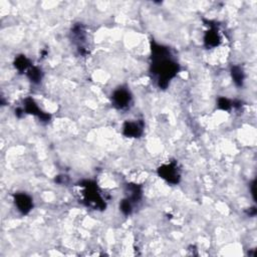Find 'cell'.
Masks as SVG:
<instances>
[{
    "instance_id": "1",
    "label": "cell",
    "mask_w": 257,
    "mask_h": 257,
    "mask_svg": "<svg viewBox=\"0 0 257 257\" xmlns=\"http://www.w3.org/2000/svg\"><path fill=\"white\" fill-rule=\"evenodd\" d=\"M179 70L180 65L174 58L171 49L152 39L150 72L158 87L166 89Z\"/></svg>"
},
{
    "instance_id": "2",
    "label": "cell",
    "mask_w": 257,
    "mask_h": 257,
    "mask_svg": "<svg viewBox=\"0 0 257 257\" xmlns=\"http://www.w3.org/2000/svg\"><path fill=\"white\" fill-rule=\"evenodd\" d=\"M78 186L81 188L82 202L86 207L93 210H104L106 207L105 200L103 199L101 192L94 181L85 180L79 182Z\"/></svg>"
},
{
    "instance_id": "3",
    "label": "cell",
    "mask_w": 257,
    "mask_h": 257,
    "mask_svg": "<svg viewBox=\"0 0 257 257\" xmlns=\"http://www.w3.org/2000/svg\"><path fill=\"white\" fill-rule=\"evenodd\" d=\"M158 175L167 183L177 185L181 180V171L177 162H170L158 168Z\"/></svg>"
},
{
    "instance_id": "4",
    "label": "cell",
    "mask_w": 257,
    "mask_h": 257,
    "mask_svg": "<svg viewBox=\"0 0 257 257\" xmlns=\"http://www.w3.org/2000/svg\"><path fill=\"white\" fill-rule=\"evenodd\" d=\"M112 105L119 110L128 109L133 103V95L126 87H118L111 94Z\"/></svg>"
},
{
    "instance_id": "5",
    "label": "cell",
    "mask_w": 257,
    "mask_h": 257,
    "mask_svg": "<svg viewBox=\"0 0 257 257\" xmlns=\"http://www.w3.org/2000/svg\"><path fill=\"white\" fill-rule=\"evenodd\" d=\"M22 109H23L24 113L35 115V116H37L39 118L40 121H42L44 123H47L51 119V115L49 113H47V112L42 111L38 107V105L34 101V99L31 98V97H27V98L24 99Z\"/></svg>"
},
{
    "instance_id": "6",
    "label": "cell",
    "mask_w": 257,
    "mask_h": 257,
    "mask_svg": "<svg viewBox=\"0 0 257 257\" xmlns=\"http://www.w3.org/2000/svg\"><path fill=\"white\" fill-rule=\"evenodd\" d=\"M14 204L22 215H27L33 208V200L26 193H16L13 196Z\"/></svg>"
},
{
    "instance_id": "7",
    "label": "cell",
    "mask_w": 257,
    "mask_h": 257,
    "mask_svg": "<svg viewBox=\"0 0 257 257\" xmlns=\"http://www.w3.org/2000/svg\"><path fill=\"white\" fill-rule=\"evenodd\" d=\"M144 121L139 120H126L122 125V134L126 138H140L144 133Z\"/></svg>"
},
{
    "instance_id": "8",
    "label": "cell",
    "mask_w": 257,
    "mask_h": 257,
    "mask_svg": "<svg viewBox=\"0 0 257 257\" xmlns=\"http://www.w3.org/2000/svg\"><path fill=\"white\" fill-rule=\"evenodd\" d=\"M207 25L210 28H209V30H207L205 32V35H204V45L207 48L217 47L220 44V42H221V37H220V34H219L218 27H217L216 23L212 24L211 21H208Z\"/></svg>"
},
{
    "instance_id": "9",
    "label": "cell",
    "mask_w": 257,
    "mask_h": 257,
    "mask_svg": "<svg viewBox=\"0 0 257 257\" xmlns=\"http://www.w3.org/2000/svg\"><path fill=\"white\" fill-rule=\"evenodd\" d=\"M71 34H72V39L73 41L77 44V49L79 53L82 55L87 53L86 48L84 47L85 44V39H86V33L83 25L81 23L75 24L72 29H71Z\"/></svg>"
},
{
    "instance_id": "10",
    "label": "cell",
    "mask_w": 257,
    "mask_h": 257,
    "mask_svg": "<svg viewBox=\"0 0 257 257\" xmlns=\"http://www.w3.org/2000/svg\"><path fill=\"white\" fill-rule=\"evenodd\" d=\"M125 199L136 205L143 198V187L139 184L128 183L125 185Z\"/></svg>"
},
{
    "instance_id": "11",
    "label": "cell",
    "mask_w": 257,
    "mask_h": 257,
    "mask_svg": "<svg viewBox=\"0 0 257 257\" xmlns=\"http://www.w3.org/2000/svg\"><path fill=\"white\" fill-rule=\"evenodd\" d=\"M231 77L233 79V82L237 86H242L245 79V73L244 70L239 65H233L231 67Z\"/></svg>"
},
{
    "instance_id": "12",
    "label": "cell",
    "mask_w": 257,
    "mask_h": 257,
    "mask_svg": "<svg viewBox=\"0 0 257 257\" xmlns=\"http://www.w3.org/2000/svg\"><path fill=\"white\" fill-rule=\"evenodd\" d=\"M14 66L20 73H22L31 67V63L25 55H18L14 60Z\"/></svg>"
},
{
    "instance_id": "13",
    "label": "cell",
    "mask_w": 257,
    "mask_h": 257,
    "mask_svg": "<svg viewBox=\"0 0 257 257\" xmlns=\"http://www.w3.org/2000/svg\"><path fill=\"white\" fill-rule=\"evenodd\" d=\"M27 77L29 78V80L33 83H39L43 77V72L42 70L37 67V66H32L27 70L26 72Z\"/></svg>"
},
{
    "instance_id": "14",
    "label": "cell",
    "mask_w": 257,
    "mask_h": 257,
    "mask_svg": "<svg viewBox=\"0 0 257 257\" xmlns=\"http://www.w3.org/2000/svg\"><path fill=\"white\" fill-rule=\"evenodd\" d=\"M119 210L121 211V213L124 215V216H130L132 213H133V210H134V205L128 201L126 200L125 198L122 199L119 203Z\"/></svg>"
},
{
    "instance_id": "15",
    "label": "cell",
    "mask_w": 257,
    "mask_h": 257,
    "mask_svg": "<svg viewBox=\"0 0 257 257\" xmlns=\"http://www.w3.org/2000/svg\"><path fill=\"white\" fill-rule=\"evenodd\" d=\"M217 106L221 110H230L232 108V101L226 97L220 96L217 100Z\"/></svg>"
},
{
    "instance_id": "16",
    "label": "cell",
    "mask_w": 257,
    "mask_h": 257,
    "mask_svg": "<svg viewBox=\"0 0 257 257\" xmlns=\"http://www.w3.org/2000/svg\"><path fill=\"white\" fill-rule=\"evenodd\" d=\"M256 184V181L255 180H253L252 181V183H251V186H250V189H251V195H252V197H253V199L254 200H256V198H255V185Z\"/></svg>"
},
{
    "instance_id": "17",
    "label": "cell",
    "mask_w": 257,
    "mask_h": 257,
    "mask_svg": "<svg viewBox=\"0 0 257 257\" xmlns=\"http://www.w3.org/2000/svg\"><path fill=\"white\" fill-rule=\"evenodd\" d=\"M247 214H248L249 216H252V217H254V216L256 215V209H255V207H253V208L249 209V210L247 211Z\"/></svg>"
},
{
    "instance_id": "18",
    "label": "cell",
    "mask_w": 257,
    "mask_h": 257,
    "mask_svg": "<svg viewBox=\"0 0 257 257\" xmlns=\"http://www.w3.org/2000/svg\"><path fill=\"white\" fill-rule=\"evenodd\" d=\"M60 178H61V176H59ZM55 181L57 182V183H63V182H65V176H62V181H59L58 179H55Z\"/></svg>"
}]
</instances>
